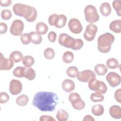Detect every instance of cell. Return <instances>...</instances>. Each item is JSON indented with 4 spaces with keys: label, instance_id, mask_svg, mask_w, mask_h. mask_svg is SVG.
Listing matches in <instances>:
<instances>
[{
    "label": "cell",
    "instance_id": "484cf974",
    "mask_svg": "<svg viewBox=\"0 0 121 121\" xmlns=\"http://www.w3.org/2000/svg\"><path fill=\"white\" fill-rule=\"evenodd\" d=\"M56 116L59 121H66L69 118L68 112L63 109H60L57 111Z\"/></svg>",
    "mask_w": 121,
    "mask_h": 121
},
{
    "label": "cell",
    "instance_id": "1f68e13d",
    "mask_svg": "<svg viewBox=\"0 0 121 121\" xmlns=\"http://www.w3.org/2000/svg\"><path fill=\"white\" fill-rule=\"evenodd\" d=\"M90 98L93 102H102L104 100V96L102 94L98 92L92 93Z\"/></svg>",
    "mask_w": 121,
    "mask_h": 121
},
{
    "label": "cell",
    "instance_id": "603a6c76",
    "mask_svg": "<svg viewBox=\"0 0 121 121\" xmlns=\"http://www.w3.org/2000/svg\"><path fill=\"white\" fill-rule=\"evenodd\" d=\"M48 30V27L47 25L43 22H38L36 25V32L40 35L45 34Z\"/></svg>",
    "mask_w": 121,
    "mask_h": 121
},
{
    "label": "cell",
    "instance_id": "f35d334b",
    "mask_svg": "<svg viewBox=\"0 0 121 121\" xmlns=\"http://www.w3.org/2000/svg\"><path fill=\"white\" fill-rule=\"evenodd\" d=\"M9 99V95L6 92H2L0 93V103L5 104L8 102Z\"/></svg>",
    "mask_w": 121,
    "mask_h": 121
},
{
    "label": "cell",
    "instance_id": "30bf717a",
    "mask_svg": "<svg viewBox=\"0 0 121 121\" xmlns=\"http://www.w3.org/2000/svg\"><path fill=\"white\" fill-rule=\"evenodd\" d=\"M68 26L70 32L75 34L80 33L83 30V27L80 21L76 18H71L69 20Z\"/></svg>",
    "mask_w": 121,
    "mask_h": 121
},
{
    "label": "cell",
    "instance_id": "5b68a950",
    "mask_svg": "<svg viewBox=\"0 0 121 121\" xmlns=\"http://www.w3.org/2000/svg\"><path fill=\"white\" fill-rule=\"evenodd\" d=\"M88 82V86L90 90L102 94L107 92V87L104 82L98 80L96 78H92Z\"/></svg>",
    "mask_w": 121,
    "mask_h": 121
},
{
    "label": "cell",
    "instance_id": "f1b7e54d",
    "mask_svg": "<svg viewBox=\"0 0 121 121\" xmlns=\"http://www.w3.org/2000/svg\"><path fill=\"white\" fill-rule=\"evenodd\" d=\"M22 63L25 67H31L35 63V59L33 57L30 55H26L23 57L22 60Z\"/></svg>",
    "mask_w": 121,
    "mask_h": 121
},
{
    "label": "cell",
    "instance_id": "8fae6325",
    "mask_svg": "<svg viewBox=\"0 0 121 121\" xmlns=\"http://www.w3.org/2000/svg\"><path fill=\"white\" fill-rule=\"evenodd\" d=\"M106 79L111 86L114 87L120 85L121 78L118 73L114 72H110L106 75Z\"/></svg>",
    "mask_w": 121,
    "mask_h": 121
},
{
    "label": "cell",
    "instance_id": "8992f818",
    "mask_svg": "<svg viewBox=\"0 0 121 121\" xmlns=\"http://www.w3.org/2000/svg\"><path fill=\"white\" fill-rule=\"evenodd\" d=\"M75 41L76 39L66 33H61L59 36V43L60 45L68 48L72 49L75 45Z\"/></svg>",
    "mask_w": 121,
    "mask_h": 121
},
{
    "label": "cell",
    "instance_id": "d6a6232c",
    "mask_svg": "<svg viewBox=\"0 0 121 121\" xmlns=\"http://www.w3.org/2000/svg\"><path fill=\"white\" fill-rule=\"evenodd\" d=\"M78 69L77 67L72 66L69 67L66 70L67 75L70 78H74L77 76Z\"/></svg>",
    "mask_w": 121,
    "mask_h": 121
},
{
    "label": "cell",
    "instance_id": "2e32d148",
    "mask_svg": "<svg viewBox=\"0 0 121 121\" xmlns=\"http://www.w3.org/2000/svg\"><path fill=\"white\" fill-rule=\"evenodd\" d=\"M61 86L63 90L67 93L73 91L75 87V83L69 79H64L62 82Z\"/></svg>",
    "mask_w": 121,
    "mask_h": 121
},
{
    "label": "cell",
    "instance_id": "3957f363",
    "mask_svg": "<svg viewBox=\"0 0 121 121\" xmlns=\"http://www.w3.org/2000/svg\"><path fill=\"white\" fill-rule=\"evenodd\" d=\"M84 14L86 20L90 24L97 22L100 17L96 8L92 5H88L85 8Z\"/></svg>",
    "mask_w": 121,
    "mask_h": 121
},
{
    "label": "cell",
    "instance_id": "836d02e7",
    "mask_svg": "<svg viewBox=\"0 0 121 121\" xmlns=\"http://www.w3.org/2000/svg\"><path fill=\"white\" fill-rule=\"evenodd\" d=\"M25 67L18 66L16 67L13 71V74L17 78H23L24 77Z\"/></svg>",
    "mask_w": 121,
    "mask_h": 121
},
{
    "label": "cell",
    "instance_id": "f546056e",
    "mask_svg": "<svg viewBox=\"0 0 121 121\" xmlns=\"http://www.w3.org/2000/svg\"><path fill=\"white\" fill-rule=\"evenodd\" d=\"M74 56L73 53L70 51L65 52L62 55V60L64 63H71L74 60Z\"/></svg>",
    "mask_w": 121,
    "mask_h": 121
},
{
    "label": "cell",
    "instance_id": "cb8c5ba5",
    "mask_svg": "<svg viewBox=\"0 0 121 121\" xmlns=\"http://www.w3.org/2000/svg\"><path fill=\"white\" fill-rule=\"evenodd\" d=\"M104 108L101 104H97L92 106L91 112L92 113L96 116H101L103 114L104 112Z\"/></svg>",
    "mask_w": 121,
    "mask_h": 121
},
{
    "label": "cell",
    "instance_id": "d4e9b609",
    "mask_svg": "<svg viewBox=\"0 0 121 121\" xmlns=\"http://www.w3.org/2000/svg\"><path fill=\"white\" fill-rule=\"evenodd\" d=\"M29 101V98L27 95L25 94L21 95L18 96L16 100V103L17 105L20 106H26Z\"/></svg>",
    "mask_w": 121,
    "mask_h": 121
},
{
    "label": "cell",
    "instance_id": "d590c367",
    "mask_svg": "<svg viewBox=\"0 0 121 121\" xmlns=\"http://www.w3.org/2000/svg\"><path fill=\"white\" fill-rule=\"evenodd\" d=\"M112 7L115 10L119 16H121V1L120 0H113L112 3Z\"/></svg>",
    "mask_w": 121,
    "mask_h": 121
},
{
    "label": "cell",
    "instance_id": "f6af8a7d",
    "mask_svg": "<svg viewBox=\"0 0 121 121\" xmlns=\"http://www.w3.org/2000/svg\"><path fill=\"white\" fill-rule=\"evenodd\" d=\"M78 98H81V97L80 95L77 93H72L70 94H69V100L70 103L73 100Z\"/></svg>",
    "mask_w": 121,
    "mask_h": 121
},
{
    "label": "cell",
    "instance_id": "9c48e42d",
    "mask_svg": "<svg viewBox=\"0 0 121 121\" xmlns=\"http://www.w3.org/2000/svg\"><path fill=\"white\" fill-rule=\"evenodd\" d=\"M76 77L79 81L82 82H87L91 78H96L95 72L89 69L78 72Z\"/></svg>",
    "mask_w": 121,
    "mask_h": 121
},
{
    "label": "cell",
    "instance_id": "6da1fadb",
    "mask_svg": "<svg viewBox=\"0 0 121 121\" xmlns=\"http://www.w3.org/2000/svg\"><path fill=\"white\" fill-rule=\"evenodd\" d=\"M58 100L55 93L40 91L35 94L32 104L41 111L52 112L55 110Z\"/></svg>",
    "mask_w": 121,
    "mask_h": 121
},
{
    "label": "cell",
    "instance_id": "7a4b0ae2",
    "mask_svg": "<svg viewBox=\"0 0 121 121\" xmlns=\"http://www.w3.org/2000/svg\"><path fill=\"white\" fill-rule=\"evenodd\" d=\"M114 40V36L110 33L100 35L97 39V48L99 52L104 53L109 52Z\"/></svg>",
    "mask_w": 121,
    "mask_h": 121
},
{
    "label": "cell",
    "instance_id": "60d3db41",
    "mask_svg": "<svg viewBox=\"0 0 121 121\" xmlns=\"http://www.w3.org/2000/svg\"><path fill=\"white\" fill-rule=\"evenodd\" d=\"M57 38V34L53 31H51L48 35V39L50 42L54 43L55 42Z\"/></svg>",
    "mask_w": 121,
    "mask_h": 121
},
{
    "label": "cell",
    "instance_id": "4fadbf2b",
    "mask_svg": "<svg viewBox=\"0 0 121 121\" xmlns=\"http://www.w3.org/2000/svg\"><path fill=\"white\" fill-rule=\"evenodd\" d=\"M14 61L11 58L7 59L4 57L1 52L0 56V70H8L10 69L14 66Z\"/></svg>",
    "mask_w": 121,
    "mask_h": 121
},
{
    "label": "cell",
    "instance_id": "ee69618b",
    "mask_svg": "<svg viewBox=\"0 0 121 121\" xmlns=\"http://www.w3.org/2000/svg\"><path fill=\"white\" fill-rule=\"evenodd\" d=\"M40 121H55L56 120L52 117L48 115H42L40 117Z\"/></svg>",
    "mask_w": 121,
    "mask_h": 121
},
{
    "label": "cell",
    "instance_id": "7bdbcfd3",
    "mask_svg": "<svg viewBox=\"0 0 121 121\" xmlns=\"http://www.w3.org/2000/svg\"><path fill=\"white\" fill-rule=\"evenodd\" d=\"M8 29L7 25L6 24L3 22H1L0 24V34H5Z\"/></svg>",
    "mask_w": 121,
    "mask_h": 121
},
{
    "label": "cell",
    "instance_id": "bcb514c9",
    "mask_svg": "<svg viewBox=\"0 0 121 121\" xmlns=\"http://www.w3.org/2000/svg\"><path fill=\"white\" fill-rule=\"evenodd\" d=\"M12 3L11 0H0V5L3 7H8Z\"/></svg>",
    "mask_w": 121,
    "mask_h": 121
},
{
    "label": "cell",
    "instance_id": "e575fe53",
    "mask_svg": "<svg viewBox=\"0 0 121 121\" xmlns=\"http://www.w3.org/2000/svg\"><path fill=\"white\" fill-rule=\"evenodd\" d=\"M55 52L52 48H47L44 50L43 55L44 57L48 60L52 59L55 56Z\"/></svg>",
    "mask_w": 121,
    "mask_h": 121
},
{
    "label": "cell",
    "instance_id": "e0dca14e",
    "mask_svg": "<svg viewBox=\"0 0 121 121\" xmlns=\"http://www.w3.org/2000/svg\"><path fill=\"white\" fill-rule=\"evenodd\" d=\"M109 114L112 117L115 119H120L121 117V108L117 105L112 106L109 109Z\"/></svg>",
    "mask_w": 121,
    "mask_h": 121
},
{
    "label": "cell",
    "instance_id": "d6986e66",
    "mask_svg": "<svg viewBox=\"0 0 121 121\" xmlns=\"http://www.w3.org/2000/svg\"><path fill=\"white\" fill-rule=\"evenodd\" d=\"M110 29L115 33L121 32V20L117 19L111 22L109 26Z\"/></svg>",
    "mask_w": 121,
    "mask_h": 121
},
{
    "label": "cell",
    "instance_id": "b9f144b4",
    "mask_svg": "<svg viewBox=\"0 0 121 121\" xmlns=\"http://www.w3.org/2000/svg\"><path fill=\"white\" fill-rule=\"evenodd\" d=\"M114 98L119 103H121V89L116 90L114 93Z\"/></svg>",
    "mask_w": 121,
    "mask_h": 121
},
{
    "label": "cell",
    "instance_id": "7dc6e473",
    "mask_svg": "<svg viewBox=\"0 0 121 121\" xmlns=\"http://www.w3.org/2000/svg\"><path fill=\"white\" fill-rule=\"evenodd\" d=\"M83 121H95V119L93 118V117L92 116H91L90 115H86L85 117H84V118H83Z\"/></svg>",
    "mask_w": 121,
    "mask_h": 121
},
{
    "label": "cell",
    "instance_id": "7402d4cb",
    "mask_svg": "<svg viewBox=\"0 0 121 121\" xmlns=\"http://www.w3.org/2000/svg\"><path fill=\"white\" fill-rule=\"evenodd\" d=\"M95 72L98 76H104L108 71L107 67L103 64H98L94 68Z\"/></svg>",
    "mask_w": 121,
    "mask_h": 121
},
{
    "label": "cell",
    "instance_id": "5bb4252c",
    "mask_svg": "<svg viewBox=\"0 0 121 121\" xmlns=\"http://www.w3.org/2000/svg\"><path fill=\"white\" fill-rule=\"evenodd\" d=\"M29 5L21 3L15 4L13 6V11L17 16L24 17L28 9Z\"/></svg>",
    "mask_w": 121,
    "mask_h": 121
},
{
    "label": "cell",
    "instance_id": "8d00e7d4",
    "mask_svg": "<svg viewBox=\"0 0 121 121\" xmlns=\"http://www.w3.org/2000/svg\"><path fill=\"white\" fill-rule=\"evenodd\" d=\"M20 40L23 44L25 45L28 44L30 42H31V37L30 34H23L20 36Z\"/></svg>",
    "mask_w": 121,
    "mask_h": 121
},
{
    "label": "cell",
    "instance_id": "277c9868",
    "mask_svg": "<svg viewBox=\"0 0 121 121\" xmlns=\"http://www.w3.org/2000/svg\"><path fill=\"white\" fill-rule=\"evenodd\" d=\"M67 22V17L65 15L52 14L48 18V23L51 26L61 28L65 26Z\"/></svg>",
    "mask_w": 121,
    "mask_h": 121
},
{
    "label": "cell",
    "instance_id": "9a60e30c",
    "mask_svg": "<svg viewBox=\"0 0 121 121\" xmlns=\"http://www.w3.org/2000/svg\"><path fill=\"white\" fill-rule=\"evenodd\" d=\"M37 16L36 9L33 7L29 6L26 16L24 17L25 19L29 22H32L35 20Z\"/></svg>",
    "mask_w": 121,
    "mask_h": 121
},
{
    "label": "cell",
    "instance_id": "52a82bcc",
    "mask_svg": "<svg viewBox=\"0 0 121 121\" xmlns=\"http://www.w3.org/2000/svg\"><path fill=\"white\" fill-rule=\"evenodd\" d=\"M24 24L20 19L14 20L10 27V33L13 35L19 36L22 35Z\"/></svg>",
    "mask_w": 121,
    "mask_h": 121
},
{
    "label": "cell",
    "instance_id": "74e56055",
    "mask_svg": "<svg viewBox=\"0 0 121 121\" xmlns=\"http://www.w3.org/2000/svg\"><path fill=\"white\" fill-rule=\"evenodd\" d=\"M1 16L3 20H9L11 17L12 13L9 9H5L1 11Z\"/></svg>",
    "mask_w": 121,
    "mask_h": 121
},
{
    "label": "cell",
    "instance_id": "4316f807",
    "mask_svg": "<svg viewBox=\"0 0 121 121\" xmlns=\"http://www.w3.org/2000/svg\"><path fill=\"white\" fill-rule=\"evenodd\" d=\"M31 37V42L35 44H39L42 41V37L41 35L36 32L32 31L29 33Z\"/></svg>",
    "mask_w": 121,
    "mask_h": 121
},
{
    "label": "cell",
    "instance_id": "ba28073f",
    "mask_svg": "<svg viewBox=\"0 0 121 121\" xmlns=\"http://www.w3.org/2000/svg\"><path fill=\"white\" fill-rule=\"evenodd\" d=\"M97 30V27L95 25L93 24H88L86 26L84 33V38L89 42L93 41L95 36Z\"/></svg>",
    "mask_w": 121,
    "mask_h": 121
},
{
    "label": "cell",
    "instance_id": "83f0119b",
    "mask_svg": "<svg viewBox=\"0 0 121 121\" xmlns=\"http://www.w3.org/2000/svg\"><path fill=\"white\" fill-rule=\"evenodd\" d=\"M23 57L22 53L18 51H14L12 52L9 55V58L12 59L13 61L16 63L20 62L22 60Z\"/></svg>",
    "mask_w": 121,
    "mask_h": 121
},
{
    "label": "cell",
    "instance_id": "44dd1931",
    "mask_svg": "<svg viewBox=\"0 0 121 121\" xmlns=\"http://www.w3.org/2000/svg\"><path fill=\"white\" fill-rule=\"evenodd\" d=\"M72 107L76 110H81L85 107V103L81 98H77L71 102Z\"/></svg>",
    "mask_w": 121,
    "mask_h": 121
},
{
    "label": "cell",
    "instance_id": "7c38bea8",
    "mask_svg": "<svg viewBox=\"0 0 121 121\" xmlns=\"http://www.w3.org/2000/svg\"><path fill=\"white\" fill-rule=\"evenodd\" d=\"M9 90L12 95H17L20 94L22 90V84L21 82L15 79H12L9 83Z\"/></svg>",
    "mask_w": 121,
    "mask_h": 121
},
{
    "label": "cell",
    "instance_id": "ac0fdd59",
    "mask_svg": "<svg viewBox=\"0 0 121 121\" xmlns=\"http://www.w3.org/2000/svg\"><path fill=\"white\" fill-rule=\"evenodd\" d=\"M100 11L103 16H108L111 13L112 8L108 2H104L102 3L100 6Z\"/></svg>",
    "mask_w": 121,
    "mask_h": 121
},
{
    "label": "cell",
    "instance_id": "ffe728a7",
    "mask_svg": "<svg viewBox=\"0 0 121 121\" xmlns=\"http://www.w3.org/2000/svg\"><path fill=\"white\" fill-rule=\"evenodd\" d=\"M36 73L35 71L31 67H25L24 78L29 80H33L35 78Z\"/></svg>",
    "mask_w": 121,
    "mask_h": 121
},
{
    "label": "cell",
    "instance_id": "ab89813d",
    "mask_svg": "<svg viewBox=\"0 0 121 121\" xmlns=\"http://www.w3.org/2000/svg\"><path fill=\"white\" fill-rule=\"evenodd\" d=\"M83 44H84V42L82 39H76L75 45L72 49L76 51L79 50L83 47Z\"/></svg>",
    "mask_w": 121,
    "mask_h": 121
},
{
    "label": "cell",
    "instance_id": "4dcf8cb0",
    "mask_svg": "<svg viewBox=\"0 0 121 121\" xmlns=\"http://www.w3.org/2000/svg\"><path fill=\"white\" fill-rule=\"evenodd\" d=\"M106 65L111 69H115L119 67L120 64L117 60L113 58H111L107 60Z\"/></svg>",
    "mask_w": 121,
    "mask_h": 121
}]
</instances>
